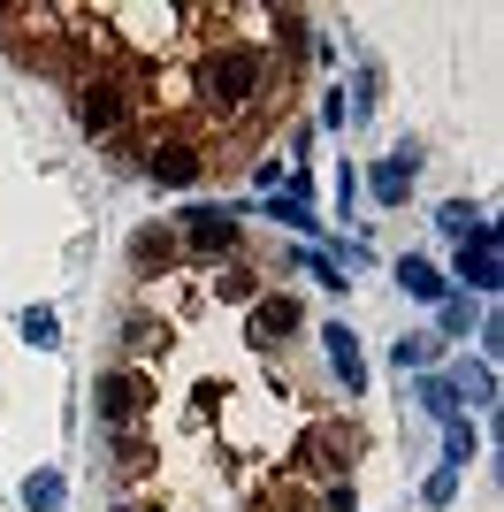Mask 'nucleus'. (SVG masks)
Segmentation results:
<instances>
[{
  "label": "nucleus",
  "mask_w": 504,
  "mask_h": 512,
  "mask_svg": "<svg viewBox=\"0 0 504 512\" xmlns=\"http://www.w3.org/2000/svg\"><path fill=\"white\" fill-rule=\"evenodd\" d=\"M375 184H382V199H398V192H405V184H413V161H390V169H382V176H375Z\"/></svg>",
  "instance_id": "6e6552de"
},
{
  "label": "nucleus",
  "mask_w": 504,
  "mask_h": 512,
  "mask_svg": "<svg viewBox=\"0 0 504 512\" xmlns=\"http://www.w3.org/2000/svg\"><path fill=\"white\" fill-rule=\"evenodd\" d=\"M405 283H413L420 299H436V291H443V283H436V268H428V260H405Z\"/></svg>",
  "instance_id": "0eeeda50"
},
{
  "label": "nucleus",
  "mask_w": 504,
  "mask_h": 512,
  "mask_svg": "<svg viewBox=\"0 0 504 512\" xmlns=\"http://www.w3.org/2000/svg\"><path fill=\"white\" fill-rule=\"evenodd\" d=\"M23 497H31V505H62V482H54V474H31V490H23Z\"/></svg>",
  "instance_id": "9d476101"
},
{
  "label": "nucleus",
  "mask_w": 504,
  "mask_h": 512,
  "mask_svg": "<svg viewBox=\"0 0 504 512\" xmlns=\"http://www.w3.org/2000/svg\"><path fill=\"white\" fill-rule=\"evenodd\" d=\"M138 169H146L153 184H199V176H207V169H199V153H191V146H153L146 161H138Z\"/></svg>",
  "instance_id": "39448f33"
},
{
  "label": "nucleus",
  "mask_w": 504,
  "mask_h": 512,
  "mask_svg": "<svg viewBox=\"0 0 504 512\" xmlns=\"http://www.w3.org/2000/svg\"><path fill=\"white\" fill-rule=\"evenodd\" d=\"M168 268H184V237H176V230H138V237H130V276H138V283L168 276Z\"/></svg>",
  "instance_id": "7ed1b4c3"
},
{
  "label": "nucleus",
  "mask_w": 504,
  "mask_h": 512,
  "mask_svg": "<svg viewBox=\"0 0 504 512\" xmlns=\"http://www.w3.org/2000/svg\"><path fill=\"white\" fill-rule=\"evenodd\" d=\"M298 299L245 291L230 337H199L176 268L138 283L115 360L138 413L107 436L115 512H352L359 421L298 352Z\"/></svg>",
  "instance_id": "f257e3e1"
},
{
  "label": "nucleus",
  "mask_w": 504,
  "mask_h": 512,
  "mask_svg": "<svg viewBox=\"0 0 504 512\" xmlns=\"http://www.w3.org/2000/svg\"><path fill=\"white\" fill-rule=\"evenodd\" d=\"M23 337H31V344H54V314H46V306H31V314H23Z\"/></svg>",
  "instance_id": "1a4fd4ad"
},
{
  "label": "nucleus",
  "mask_w": 504,
  "mask_h": 512,
  "mask_svg": "<svg viewBox=\"0 0 504 512\" xmlns=\"http://www.w3.org/2000/svg\"><path fill=\"white\" fill-rule=\"evenodd\" d=\"M0 46L46 77H107L130 100L123 161L191 146L199 169L245 176L306 77V16L268 0H77V8H0Z\"/></svg>",
  "instance_id": "f03ea898"
},
{
  "label": "nucleus",
  "mask_w": 504,
  "mask_h": 512,
  "mask_svg": "<svg viewBox=\"0 0 504 512\" xmlns=\"http://www.w3.org/2000/svg\"><path fill=\"white\" fill-rule=\"evenodd\" d=\"M184 245H191L199 260H222V253L237 245V222H230V214H207V207H191V214H184Z\"/></svg>",
  "instance_id": "20e7f679"
},
{
  "label": "nucleus",
  "mask_w": 504,
  "mask_h": 512,
  "mask_svg": "<svg viewBox=\"0 0 504 512\" xmlns=\"http://www.w3.org/2000/svg\"><path fill=\"white\" fill-rule=\"evenodd\" d=\"M466 283H482V291L497 283V237H489V230H474V253H466Z\"/></svg>",
  "instance_id": "423d86ee"
}]
</instances>
